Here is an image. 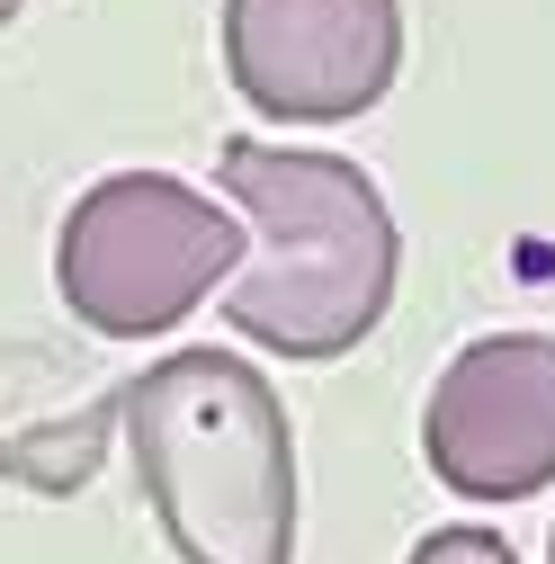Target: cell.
Here are the masks:
<instances>
[{
	"mask_svg": "<svg viewBox=\"0 0 555 564\" xmlns=\"http://www.w3.org/2000/svg\"><path fill=\"white\" fill-rule=\"evenodd\" d=\"M216 180L251 216V260L216 305L225 332L305 368L350 359L385 323L403 278V234L377 180L340 153H296V144H260V134H225Z\"/></svg>",
	"mask_w": 555,
	"mask_h": 564,
	"instance_id": "cell-1",
	"label": "cell"
},
{
	"mask_svg": "<svg viewBox=\"0 0 555 564\" xmlns=\"http://www.w3.org/2000/svg\"><path fill=\"white\" fill-rule=\"evenodd\" d=\"M117 431L179 564H296V421L251 359L171 349L126 377Z\"/></svg>",
	"mask_w": 555,
	"mask_h": 564,
	"instance_id": "cell-2",
	"label": "cell"
},
{
	"mask_svg": "<svg viewBox=\"0 0 555 564\" xmlns=\"http://www.w3.org/2000/svg\"><path fill=\"white\" fill-rule=\"evenodd\" d=\"M251 260V234L171 171H108L54 234V288L99 340H153L188 323Z\"/></svg>",
	"mask_w": 555,
	"mask_h": 564,
	"instance_id": "cell-3",
	"label": "cell"
},
{
	"mask_svg": "<svg viewBox=\"0 0 555 564\" xmlns=\"http://www.w3.org/2000/svg\"><path fill=\"white\" fill-rule=\"evenodd\" d=\"M225 82L278 126H350L403 73V0H225Z\"/></svg>",
	"mask_w": 555,
	"mask_h": 564,
	"instance_id": "cell-4",
	"label": "cell"
},
{
	"mask_svg": "<svg viewBox=\"0 0 555 564\" xmlns=\"http://www.w3.org/2000/svg\"><path fill=\"white\" fill-rule=\"evenodd\" d=\"M422 457L466 502H529L555 484V332H483L422 403Z\"/></svg>",
	"mask_w": 555,
	"mask_h": 564,
	"instance_id": "cell-5",
	"label": "cell"
},
{
	"mask_svg": "<svg viewBox=\"0 0 555 564\" xmlns=\"http://www.w3.org/2000/svg\"><path fill=\"white\" fill-rule=\"evenodd\" d=\"M126 421V386L99 394L90 412H63V421H36V431H10L0 440V484H28V492H81Z\"/></svg>",
	"mask_w": 555,
	"mask_h": 564,
	"instance_id": "cell-6",
	"label": "cell"
},
{
	"mask_svg": "<svg viewBox=\"0 0 555 564\" xmlns=\"http://www.w3.org/2000/svg\"><path fill=\"white\" fill-rule=\"evenodd\" d=\"M403 564H520V555H511L502 529H466V520H457V529H431Z\"/></svg>",
	"mask_w": 555,
	"mask_h": 564,
	"instance_id": "cell-7",
	"label": "cell"
},
{
	"mask_svg": "<svg viewBox=\"0 0 555 564\" xmlns=\"http://www.w3.org/2000/svg\"><path fill=\"white\" fill-rule=\"evenodd\" d=\"M19 10H28V0H0V28H10V19H19Z\"/></svg>",
	"mask_w": 555,
	"mask_h": 564,
	"instance_id": "cell-8",
	"label": "cell"
},
{
	"mask_svg": "<svg viewBox=\"0 0 555 564\" xmlns=\"http://www.w3.org/2000/svg\"><path fill=\"white\" fill-rule=\"evenodd\" d=\"M546 564H555V529H546Z\"/></svg>",
	"mask_w": 555,
	"mask_h": 564,
	"instance_id": "cell-9",
	"label": "cell"
}]
</instances>
